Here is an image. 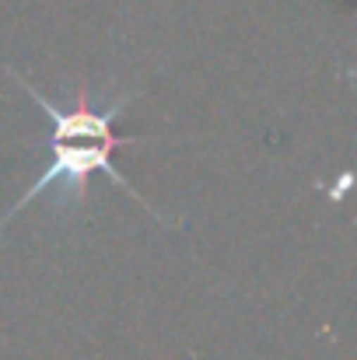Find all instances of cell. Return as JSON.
I'll return each instance as SVG.
<instances>
[{
	"label": "cell",
	"instance_id": "6da1fadb",
	"mask_svg": "<svg viewBox=\"0 0 357 360\" xmlns=\"http://www.w3.org/2000/svg\"><path fill=\"white\" fill-rule=\"evenodd\" d=\"M7 74H11V77H14V81H18L35 102H39V109H42L46 120H49V136L39 143V147H49V161H46L42 175L28 186V193L7 210V217L0 221V228H4L11 217H18L28 203H35L46 189H56L63 207L81 203V200L88 196V182H92L95 172L113 175L137 203L147 207V200L133 189V182H126L116 168H113V154H116L123 143H130V136H119L116 129H113V120H116V112L130 102V98L113 102L106 112H95L92 102H88V91L81 88V91H77V102H74L70 109H60V105L49 102L39 88H32L21 74H14V70H7ZM147 210H151V207H147Z\"/></svg>",
	"mask_w": 357,
	"mask_h": 360
}]
</instances>
